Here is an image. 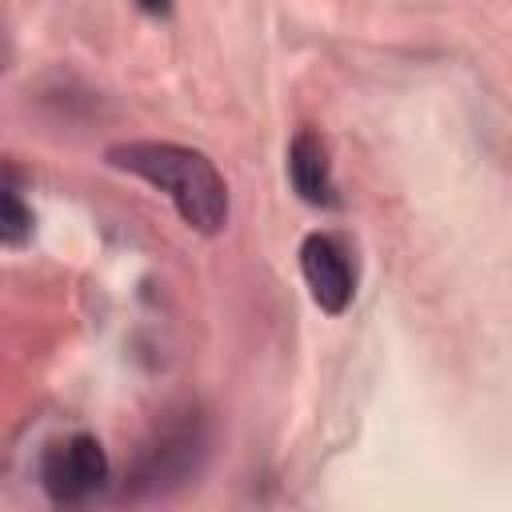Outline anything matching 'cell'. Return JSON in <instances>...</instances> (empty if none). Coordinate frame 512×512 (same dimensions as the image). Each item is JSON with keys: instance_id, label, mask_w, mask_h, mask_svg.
<instances>
[{"instance_id": "cell-1", "label": "cell", "mask_w": 512, "mask_h": 512, "mask_svg": "<svg viewBox=\"0 0 512 512\" xmlns=\"http://www.w3.org/2000/svg\"><path fill=\"white\" fill-rule=\"evenodd\" d=\"M104 160L164 192L192 232L216 236L228 224V184L200 148L172 140H120L104 152Z\"/></svg>"}, {"instance_id": "cell-4", "label": "cell", "mask_w": 512, "mask_h": 512, "mask_svg": "<svg viewBox=\"0 0 512 512\" xmlns=\"http://www.w3.org/2000/svg\"><path fill=\"white\" fill-rule=\"evenodd\" d=\"M300 272H304V284H308L312 300L328 316H340L352 304V292H356L352 260H348L344 244L332 232H308L304 236V244H300Z\"/></svg>"}, {"instance_id": "cell-5", "label": "cell", "mask_w": 512, "mask_h": 512, "mask_svg": "<svg viewBox=\"0 0 512 512\" xmlns=\"http://www.w3.org/2000/svg\"><path fill=\"white\" fill-rule=\"evenodd\" d=\"M288 180L296 188V196L312 208H336V180H332V160H328V144L312 132L300 128L288 144Z\"/></svg>"}, {"instance_id": "cell-6", "label": "cell", "mask_w": 512, "mask_h": 512, "mask_svg": "<svg viewBox=\"0 0 512 512\" xmlns=\"http://www.w3.org/2000/svg\"><path fill=\"white\" fill-rule=\"evenodd\" d=\"M32 228H36L32 208L20 200L16 184L8 180L4 192H0V240H4L8 248H24V244L32 240Z\"/></svg>"}, {"instance_id": "cell-2", "label": "cell", "mask_w": 512, "mask_h": 512, "mask_svg": "<svg viewBox=\"0 0 512 512\" xmlns=\"http://www.w3.org/2000/svg\"><path fill=\"white\" fill-rule=\"evenodd\" d=\"M208 456V420L196 408L168 412L156 420L152 436L136 448L128 472H124V496H156L188 484Z\"/></svg>"}, {"instance_id": "cell-3", "label": "cell", "mask_w": 512, "mask_h": 512, "mask_svg": "<svg viewBox=\"0 0 512 512\" xmlns=\"http://www.w3.org/2000/svg\"><path fill=\"white\" fill-rule=\"evenodd\" d=\"M108 484V452L96 436L76 432L44 448L40 456V488L52 504H80Z\"/></svg>"}]
</instances>
